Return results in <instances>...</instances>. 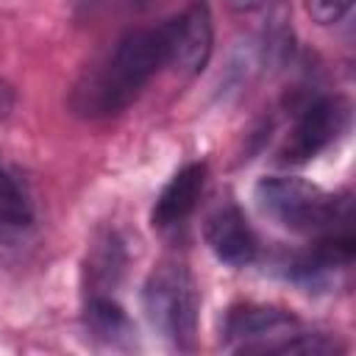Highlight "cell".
Returning <instances> with one entry per match:
<instances>
[{"label": "cell", "instance_id": "obj_1", "mask_svg": "<svg viewBox=\"0 0 356 356\" xmlns=\"http://www.w3.org/2000/svg\"><path fill=\"white\" fill-rule=\"evenodd\" d=\"M164 67V33L156 28L128 31L114 50L86 67L70 92V108L78 117L100 120L125 111L145 83Z\"/></svg>", "mask_w": 356, "mask_h": 356}, {"label": "cell", "instance_id": "obj_2", "mask_svg": "<svg viewBox=\"0 0 356 356\" xmlns=\"http://www.w3.org/2000/svg\"><path fill=\"white\" fill-rule=\"evenodd\" d=\"M259 209L295 234H345L353 231L350 195H331L295 175H267L253 192Z\"/></svg>", "mask_w": 356, "mask_h": 356}, {"label": "cell", "instance_id": "obj_3", "mask_svg": "<svg viewBox=\"0 0 356 356\" xmlns=\"http://www.w3.org/2000/svg\"><path fill=\"white\" fill-rule=\"evenodd\" d=\"M225 348L242 353H337V339L309 331L292 312L264 303H239L225 312L222 320Z\"/></svg>", "mask_w": 356, "mask_h": 356}, {"label": "cell", "instance_id": "obj_4", "mask_svg": "<svg viewBox=\"0 0 356 356\" xmlns=\"http://www.w3.org/2000/svg\"><path fill=\"white\" fill-rule=\"evenodd\" d=\"M150 325L178 350H192L197 337L200 295L192 273L181 261H161L145 281L142 292Z\"/></svg>", "mask_w": 356, "mask_h": 356}, {"label": "cell", "instance_id": "obj_5", "mask_svg": "<svg viewBox=\"0 0 356 356\" xmlns=\"http://www.w3.org/2000/svg\"><path fill=\"white\" fill-rule=\"evenodd\" d=\"M350 128V103L342 95L317 97L300 108L281 147V161L303 164L337 145Z\"/></svg>", "mask_w": 356, "mask_h": 356}, {"label": "cell", "instance_id": "obj_6", "mask_svg": "<svg viewBox=\"0 0 356 356\" xmlns=\"http://www.w3.org/2000/svg\"><path fill=\"white\" fill-rule=\"evenodd\" d=\"M161 33H164V67L186 78L203 72L214 47V25L206 3H192L181 14L161 22Z\"/></svg>", "mask_w": 356, "mask_h": 356}, {"label": "cell", "instance_id": "obj_7", "mask_svg": "<svg viewBox=\"0 0 356 356\" xmlns=\"http://www.w3.org/2000/svg\"><path fill=\"white\" fill-rule=\"evenodd\" d=\"M203 236L222 264L248 267L259 259V236L234 200H222L209 211L203 222Z\"/></svg>", "mask_w": 356, "mask_h": 356}, {"label": "cell", "instance_id": "obj_8", "mask_svg": "<svg viewBox=\"0 0 356 356\" xmlns=\"http://www.w3.org/2000/svg\"><path fill=\"white\" fill-rule=\"evenodd\" d=\"M206 175H209L206 161H192V164L181 167L167 181V186L161 189V195L153 203V211H150L153 228H159V231L178 228L197 209V200L206 189Z\"/></svg>", "mask_w": 356, "mask_h": 356}, {"label": "cell", "instance_id": "obj_9", "mask_svg": "<svg viewBox=\"0 0 356 356\" xmlns=\"http://www.w3.org/2000/svg\"><path fill=\"white\" fill-rule=\"evenodd\" d=\"M33 225V209L22 184L0 164V248L22 245Z\"/></svg>", "mask_w": 356, "mask_h": 356}, {"label": "cell", "instance_id": "obj_10", "mask_svg": "<svg viewBox=\"0 0 356 356\" xmlns=\"http://www.w3.org/2000/svg\"><path fill=\"white\" fill-rule=\"evenodd\" d=\"M83 325L86 331L100 339L103 345H111V348H128L134 345V323L131 317L122 312L120 303H114L111 298L95 292L83 309Z\"/></svg>", "mask_w": 356, "mask_h": 356}, {"label": "cell", "instance_id": "obj_11", "mask_svg": "<svg viewBox=\"0 0 356 356\" xmlns=\"http://www.w3.org/2000/svg\"><path fill=\"white\" fill-rule=\"evenodd\" d=\"M122 245L114 239V236H108L106 242H100L97 248H95V256H92V278L95 281H100V284H114L117 281V275H120V270H122Z\"/></svg>", "mask_w": 356, "mask_h": 356}, {"label": "cell", "instance_id": "obj_12", "mask_svg": "<svg viewBox=\"0 0 356 356\" xmlns=\"http://www.w3.org/2000/svg\"><path fill=\"white\" fill-rule=\"evenodd\" d=\"M303 6L317 25H334L350 11L353 0H303Z\"/></svg>", "mask_w": 356, "mask_h": 356}, {"label": "cell", "instance_id": "obj_13", "mask_svg": "<svg viewBox=\"0 0 356 356\" xmlns=\"http://www.w3.org/2000/svg\"><path fill=\"white\" fill-rule=\"evenodd\" d=\"M17 106V95H14V86L8 81L0 78V120H8L11 111Z\"/></svg>", "mask_w": 356, "mask_h": 356}, {"label": "cell", "instance_id": "obj_14", "mask_svg": "<svg viewBox=\"0 0 356 356\" xmlns=\"http://www.w3.org/2000/svg\"><path fill=\"white\" fill-rule=\"evenodd\" d=\"M270 0H225L228 8L234 11H256V8H264Z\"/></svg>", "mask_w": 356, "mask_h": 356}]
</instances>
